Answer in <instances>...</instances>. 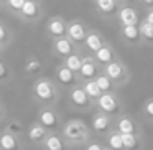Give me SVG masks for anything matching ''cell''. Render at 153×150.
<instances>
[{"instance_id": "obj_1", "label": "cell", "mask_w": 153, "mask_h": 150, "mask_svg": "<svg viewBox=\"0 0 153 150\" xmlns=\"http://www.w3.org/2000/svg\"><path fill=\"white\" fill-rule=\"evenodd\" d=\"M31 97L40 107H56L61 97V89L54 79L40 76L31 84Z\"/></svg>"}, {"instance_id": "obj_2", "label": "cell", "mask_w": 153, "mask_h": 150, "mask_svg": "<svg viewBox=\"0 0 153 150\" xmlns=\"http://www.w3.org/2000/svg\"><path fill=\"white\" fill-rule=\"evenodd\" d=\"M61 135L68 142L69 147H81L87 145L92 139V130L84 120L81 119H69L63 124Z\"/></svg>"}, {"instance_id": "obj_3", "label": "cell", "mask_w": 153, "mask_h": 150, "mask_svg": "<svg viewBox=\"0 0 153 150\" xmlns=\"http://www.w3.org/2000/svg\"><path fill=\"white\" fill-rule=\"evenodd\" d=\"M96 110L115 119L123 114V102L117 93H104L96 102Z\"/></svg>"}, {"instance_id": "obj_4", "label": "cell", "mask_w": 153, "mask_h": 150, "mask_svg": "<svg viewBox=\"0 0 153 150\" xmlns=\"http://www.w3.org/2000/svg\"><path fill=\"white\" fill-rule=\"evenodd\" d=\"M102 73L107 74V76H109L110 79L117 84L119 89L122 86H125V84L130 81V69L127 68V64L123 63L120 58H117L115 61L105 64V66L102 68Z\"/></svg>"}, {"instance_id": "obj_5", "label": "cell", "mask_w": 153, "mask_h": 150, "mask_svg": "<svg viewBox=\"0 0 153 150\" xmlns=\"http://www.w3.org/2000/svg\"><path fill=\"white\" fill-rule=\"evenodd\" d=\"M36 122H40L48 132H61L63 129V119L54 107H40L36 112Z\"/></svg>"}, {"instance_id": "obj_6", "label": "cell", "mask_w": 153, "mask_h": 150, "mask_svg": "<svg viewBox=\"0 0 153 150\" xmlns=\"http://www.w3.org/2000/svg\"><path fill=\"white\" fill-rule=\"evenodd\" d=\"M91 28L87 27V23L81 18H73V20H68V33L66 37L76 45V48L79 51H82L84 41H86L87 35H89Z\"/></svg>"}, {"instance_id": "obj_7", "label": "cell", "mask_w": 153, "mask_h": 150, "mask_svg": "<svg viewBox=\"0 0 153 150\" xmlns=\"http://www.w3.org/2000/svg\"><path fill=\"white\" fill-rule=\"evenodd\" d=\"M45 17V8L43 4L40 0H28L25 2L23 8H22L20 15H18V20H22V23L25 25H35V23H40Z\"/></svg>"}, {"instance_id": "obj_8", "label": "cell", "mask_w": 153, "mask_h": 150, "mask_svg": "<svg viewBox=\"0 0 153 150\" xmlns=\"http://www.w3.org/2000/svg\"><path fill=\"white\" fill-rule=\"evenodd\" d=\"M68 99H69V106L74 110H79V112H87V110L94 109L96 104L89 99V96L86 94L82 84H77L74 86L71 91H68Z\"/></svg>"}, {"instance_id": "obj_9", "label": "cell", "mask_w": 153, "mask_h": 150, "mask_svg": "<svg viewBox=\"0 0 153 150\" xmlns=\"http://www.w3.org/2000/svg\"><path fill=\"white\" fill-rule=\"evenodd\" d=\"M89 127H91L94 135L100 137V139H105V137L114 130V119L96 110V112L92 114V117H91Z\"/></svg>"}, {"instance_id": "obj_10", "label": "cell", "mask_w": 153, "mask_h": 150, "mask_svg": "<svg viewBox=\"0 0 153 150\" xmlns=\"http://www.w3.org/2000/svg\"><path fill=\"white\" fill-rule=\"evenodd\" d=\"M142 15H140V10L135 7V5H132L128 2V4L125 5H120L119 7V12H117L115 15V22L119 23V27H132V25H138L140 22H142Z\"/></svg>"}, {"instance_id": "obj_11", "label": "cell", "mask_w": 153, "mask_h": 150, "mask_svg": "<svg viewBox=\"0 0 153 150\" xmlns=\"http://www.w3.org/2000/svg\"><path fill=\"white\" fill-rule=\"evenodd\" d=\"M114 129L117 132H120L122 135H127V134H135V135H143L142 132V125L138 124V120L133 116L123 112L122 116L115 117L114 119Z\"/></svg>"}, {"instance_id": "obj_12", "label": "cell", "mask_w": 153, "mask_h": 150, "mask_svg": "<svg viewBox=\"0 0 153 150\" xmlns=\"http://www.w3.org/2000/svg\"><path fill=\"white\" fill-rule=\"evenodd\" d=\"M54 81L59 86V89H64V91H71L74 86L81 84L77 74L73 73L71 69H68L63 63H59L54 68Z\"/></svg>"}, {"instance_id": "obj_13", "label": "cell", "mask_w": 153, "mask_h": 150, "mask_svg": "<svg viewBox=\"0 0 153 150\" xmlns=\"http://www.w3.org/2000/svg\"><path fill=\"white\" fill-rule=\"evenodd\" d=\"M102 73V66L96 61L94 54H87L84 53L82 56V66H81L77 78H79V83H84L87 79H96L99 74Z\"/></svg>"}, {"instance_id": "obj_14", "label": "cell", "mask_w": 153, "mask_h": 150, "mask_svg": "<svg viewBox=\"0 0 153 150\" xmlns=\"http://www.w3.org/2000/svg\"><path fill=\"white\" fill-rule=\"evenodd\" d=\"M46 35L50 37V40H58V38L66 37L68 33V20L61 15H54V17H50L46 22Z\"/></svg>"}, {"instance_id": "obj_15", "label": "cell", "mask_w": 153, "mask_h": 150, "mask_svg": "<svg viewBox=\"0 0 153 150\" xmlns=\"http://www.w3.org/2000/svg\"><path fill=\"white\" fill-rule=\"evenodd\" d=\"M74 51H79L76 48V45L69 40L68 37H63V38H58V40H53L51 41V53L53 56H56L59 61L66 60L69 54H73Z\"/></svg>"}, {"instance_id": "obj_16", "label": "cell", "mask_w": 153, "mask_h": 150, "mask_svg": "<svg viewBox=\"0 0 153 150\" xmlns=\"http://www.w3.org/2000/svg\"><path fill=\"white\" fill-rule=\"evenodd\" d=\"M50 132L48 129H45L40 122H31L30 125L27 127V135H25V140L31 145H36V147H41L45 143V140L48 139Z\"/></svg>"}, {"instance_id": "obj_17", "label": "cell", "mask_w": 153, "mask_h": 150, "mask_svg": "<svg viewBox=\"0 0 153 150\" xmlns=\"http://www.w3.org/2000/svg\"><path fill=\"white\" fill-rule=\"evenodd\" d=\"M107 43V40L104 38V35L100 33L99 30H94L91 28L89 30V35H87L86 41H84V46H82V53H87V54H96L104 45Z\"/></svg>"}, {"instance_id": "obj_18", "label": "cell", "mask_w": 153, "mask_h": 150, "mask_svg": "<svg viewBox=\"0 0 153 150\" xmlns=\"http://www.w3.org/2000/svg\"><path fill=\"white\" fill-rule=\"evenodd\" d=\"M92 4H94L96 12L102 18H107V20L114 18L115 20V15L119 12V7H120L115 0H92Z\"/></svg>"}, {"instance_id": "obj_19", "label": "cell", "mask_w": 153, "mask_h": 150, "mask_svg": "<svg viewBox=\"0 0 153 150\" xmlns=\"http://www.w3.org/2000/svg\"><path fill=\"white\" fill-rule=\"evenodd\" d=\"M120 38L128 46H138L142 45V35H140V27L132 25V27H120Z\"/></svg>"}, {"instance_id": "obj_20", "label": "cell", "mask_w": 153, "mask_h": 150, "mask_svg": "<svg viewBox=\"0 0 153 150\" xmlns=\"http://www.w3.org/2000/svg\"><path fill=\"white\" fill-rule=\"evenodd\" d=\"M25 143L22 139L8 134L7 130H0V150H23Z\"/></svg>"}, {"instance_id": "obj_21", "label": "cell", "mask_w": 153, "mask_h": 150, "mask_svg": "<svg viewBox=\"0 0 153 150\" xmlns=\"http://www.w3.org/2000/svg\"><path fill=\"white\" fill-rule=\"evenodd\" d=\"M71 147L68 145V142L63 139L61 132H50L48 139L45 140V143L41 145V150H69Z\"/></svg>"}, {"instance_id": "obj_22", "label": "cell", "mask_w": 153, "mask_h": 150, "mask_svg": "<svg viewBox=\"0 0 153 150\" xmlns=\"http://www.w3.org/2000/svg\"><path fill=\"white\" fill-rule=\"evenodd\" d=\"M94 58H96V61L100 64V66H105V64L112 63V61H115L117 58H119V54H117V51L114 50V46L107 41L105 45H104L102 48H100L99 51H97L96 54H94Z\"/></svg>"}, {"instance_id": "obj_23", "label": "cell", "mask_w": 153, "mask_h": 150, "mask_svg": "<svg viewBox=\"0 0 153 150\" xmlns=\"http://www.w3.org/2000/svg\"><path fill=\"white\" fill-rule=\"evenodd\" d=\"M43 61L40 60L38 56H35V54H31V56H28L27 60H25V74H28V76H33L35 79L36 78L41 76V73H43Z\"/></svg>"}, {"instance_id": "obj_24", "label": "cell", "mask_w": 153, "mask_h": 150, "mask_svg": "<svg viewBox=\"0 0 153 150\" xmlns=\"http://www.w3.org/2000/svg\"><path fill=\"white\" fill-rule=\"evenodd\" d=\"M8 134H12V135L18 137V139L25 140V135H27V129H25L23 122H22L20 119H15V117H12V119L7 120V124H5V129Z\"/></svg>"}, {"instance_id": "obj_25", "label": "cell", "mask_w": 153, "mask_h": 150, "mask_svg": "<svg viewBox=\"0 0 153 150\" xmlns=\"http://www.w3.org/2000/svg\"><path fill=\"white\" fill-rule=\"evenodd\" d=\"M104 145H105V149H109V150H125L122 134L117 132L115 129H114L112 132L104 139Z\"/></svg>"}, {"instance_id": "obj_26", "label": "cell", "mask_w": 153, "mask_h": 150, "mask_svg": "<svg viewBox=\"0 0 153 150\" xmlns=\"http://www.w3.org/2000/svg\"><path fill=\"white\" fill-rule=\"evenodd\" d=\"M82 56H84L82 51H74L73 54H69V56H68L66 60H63L61 63H63L68 69H71L73 73L77 74L81 69V66H82Z\"/></svg>"}, {"instance_id": "obj_27", "label": "cell", "mask_w": 153, "mask_h": 150, "mask_svg": "<svg viewBox=\"0 0 153 150\" xmlns=\"http://www.w3.org/2000/svg\"><path fill=\"white\" fill-rule=\"evenodd\" d=\"M82 84V87H84V91H86V94L89 96V99L92 101L94 104L97 102V99H99L100 96H102V91H100V87H99V84L96 83V79H87V81H84V83H81Z\"/></svg>"}, {"instance_id": "obj_28", "label": "cell", "mask_w": 153, "mask_h": 150, "mask_svg": "<svg viewBox=\"0 0 153 150\" xmlns=\"http://www.w3.org/2000/svg\"><path fill=\"white\" fill-rule=\"evenodd\" d=\"M122 139L125 150H143V135L127 134V135H122Z\"/></svg>"}, {"instance_id": "obj_29", "label": "cell", "mask_w": 153, "mask_h": 150, "mask_svg": "<svg viewBox=\"0 0 153 150\" xmlns=\"http://www.w3.org/2000/svg\"><path fill=\"white\" fill-rule=\"evenodd\" d=\"M140 27V35H142V43L148 45V46H153V25L146 23L142 18V22L138 23Z\"/></svg>"}, {"instance_id": "obj_30", "label": "cell", "mask_w": 153, "mask_h": 150, "mask_svg": "<svg viewBox=\"0 0 153 150\" xmlns=\"http://www.w3.org/2000/svg\"><path fill=\"white\" fill-rule=\"evenodd\" d=\"M96 83L99 84V87H100L102 93H117V89H119L117 84L114 83L107 74H104V73H100L99 76L96 78Z\"/></svg>"}, {"instance_id": "obj_31", "label": "cell", "mask_w": 153, "mask_h": 150, "mask_svg": "<svg viewBox=\"0 0 153 150\" xmlns=\"http://www.w3.org/2000/svg\"><path fill=\"white\" fill-rule=\"evenodd\" d=\"M12 41H13V31H12V28L5 22L0 20V45L7 50L12 45Z\"/></svg>"}, {"instance_id": "obj_32", "label": "cell", "mask_w": 153, "mask_h": 150, "mask_svg": "<svg viewBox=\"0 0 153 150\" xmlns=\"http://www.w3.org/2000/svg\"><path fill=\"white\" fill-rule=\"evenodd\" d=\"M13 79V69L12 66L0 58V84H7Z\"/></svg>"}, {"instance_id": "obj_33", "label": "cell", "mask_w": 153, "mask_h": 150, "mask_svg": "<svg viewBox=\"0 0 153 150\" xmlns=\"http://www.w3.org/2000/svg\"><path fill=\"white\" fill-rule=\"evenodd\" d=\"M5 7H7L8 13L13 15V17H18L22 12V8H23L25 5V0H5Z\"/></svg>"}, {"instance_id": "obj_34", "label": "cell", "mask_w": 153, "mask_h": 150, "mask_svg": "<svg viewBox=\"0 0 153 150\" xmlns=\"http://www.w3.org/2000/svg\"><path fill=\"white\" fill-rule=\"evenodd\" d=\"M142 116L145 117L148 122H152L153 124V96H150V97H146L145 101L142 102Z\"/></svg>"}, {"instance_id": "obj_35", "label": "cell", "mask_w": 153, "mask_h": 150, "mask_svg": "<svg viewBox=\"0 0 153 150\" xmlns=\"http://www.w3.org/2000/svg\"><path fill=\"white\" fill-rule=\"evenodd\" d=\"M86 150H105V145L102 142H97V140H91L86 145Z\"/></svg>"}, {"instance_id": "obj_36", "label": "cell", "mask_w": 153, "mask_h": 150, "mask_svg": "<svg viewBox=\"0 0 153 150\" xmlns=\"http://www.w3.org/2000/svg\"><path fill=\"white\" fill-rule=\"evenodd\" d=\"M138 2V5L143 8V10H150V8H153V0H137Z\"/></svg>"}, {"instance_id": "obj_37", "label": "cell", "mask_w": 153, "mask_h": 150, "mask_svg": "<svg viewBox=\"0 0 153 150\" xmlns=\"http://www.w3.org/2000/svg\"><path fill=\"white\" fill-rule=\"evenodd\" d=\"M143 20H145L146 23H152L153 25V8L145 10V13H143Z\"/></svg>"}, {"instance_id": "obj_38", "label": "cell", "mask_w": 153, "mask_h": 150, "mask_svg": "<svg viewBox=\"0 0 153 150\" xmlns=\"http://www.w3.org/2000/svg\"><path fill=\"white\" fill-rule=\"evenodd\" d=\"M5 119H7V110H5L4 104L0 102V122H4Z\"/></svg>"}, {"instance_id": "obj_39", "label": "cell", "mask_w": 153, "mask_h": 150, "mask_svg": "<svg viewBox=\"0 0 153 150\" xmlns=\"http://www.w3.org/2000/svg\"><path fill=\"white\" fill-rule=\"evenodd\" d=\"M115 2H117L119 5H125V4H128L130 0H115Z\"/></svg>"}, {"instance_id": "obj_40", "label": "cell", "mask_w": 153, "mask_h": 150, "mask_svg": "<svg viewBox=\"0 0 153 150\" xmlns=\"http://www.w3.org/2000/svg\"><path fill=\"white\" fill-rule=\"evenodd\" d=\"M4 51H5V48L2 46V45H0V56H2V54H4Z\"/></svg>"}, {"instance_id": "obj_41", "label": "cell", "mask_w": 153, "mask_h": 150, "mask_svg": "<svg viewBox=\"0 0 153 150\" xmlns=\"http://www.w3.org/2000/svg\"><path fill=\"white\" fill-rule=\"evenodd\" d=\"M5 4V0H0V5H4Z\"/></svg>"}, {"instance_id": "obj_42", "label": "cell", "mask_w": 153, "mask_h": 150, "mask_svg": "<svg viewBox=\"0 0 153 150\" xmlns=\"http://www.w3.org/2000/svg\"><path fill=\"white\" fill-rule=\"evenodd\" d=\"M25 2H28V0H25Z\"/></svg>"}, {"instance_id": "obj_43", "label": "cell", "mask_w": 153, "mask_h": 150, "mask_svg": "<svg viewBox=\"0 0 153 150\" xmlns=\"http://www.w3.org/2000/svg\"><path fill=\"white\" fill-rule=\"evenodd\" d=\"M105 150H109V149H105Z\"/></svg>"}, {"instance_id": "obj_44", "label": "cell", "mask_w": 153, "mask_h": 150, "mask_svg": "<svg viewBox=\"0 0 153 150\" xmlns=\"http://www.w3.org/2000/svg\"><path fill=\"white\" fill-rule=\"evenodd\" d=\"M0 7H2V5H0Z\"/></svg>"}]
</instances>
